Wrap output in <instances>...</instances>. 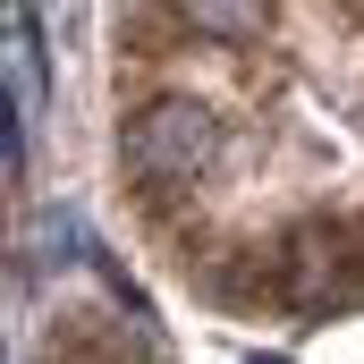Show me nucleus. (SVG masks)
<instances>
[{
  "instance_id": "20e7f679",
  "label": "nucleus",
  "mask_w": 364,
  "mask_h": 364,
  "mask_svg": "<svg viewBox=\"0 0 364 364\" xmlns=\"http://www.w3.org/2000/svg\"><path fill=\"white\" fill-rule=\"evenodd\" d=\"M255 364H279V356H255Z\"/></svg>"
},
{
  "instance_id": "f03ea898",
  "label": "nucleus",
  "mask_w": 364,
  "mask_h": 364,
  "mask_svg": "<svg viewBox=\"0 0 364 364\" xmlns=\"http://www.w3.org/2000/svg\"><path fill=\"white\" fill-rule=\"evenodd\" d=\"M178 17L212 43H255L263 34V0H178Z\"/></svg>"
},
{
  "instance_id": "7ed1b4c3",
  "label": "nucleus",
  "mask_w": 364,
  "mask_h": 364,
  "mask_svg": "<svg viewBox=\"0 0 364 364\" xmlns=\"http://www.w3.org/2000/svg\"><path fill=\"white\" fill-rule=\"evenodd\" d=\"M9 85H17V119L43 110V34H34L26 9H17V26H9Z\"/></svg>"
},
{
  "instance_id": "f257e3e1",
  "label": "nucleus",
  "mask_w": 364,
  "mask_h": 364,
  "mask_svg": "<svg viewBox=\"0 0 364 364\" xmlns=\"http://www.w3.org/2000/svg\"><path fill=\"white\" fill-rule=\"evenodd\" d=\"M212 110L195 93H161L144 110H127V178L136 186H186L212 161Z\"/></svg>"
}]
</instances>
